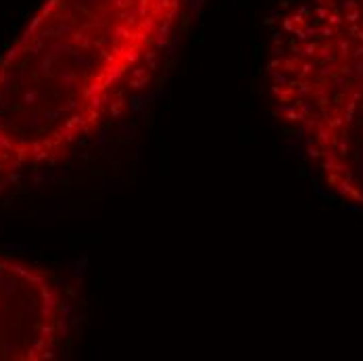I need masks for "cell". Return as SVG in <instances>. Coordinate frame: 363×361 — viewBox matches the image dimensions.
<instances>
[{"mask_svg":"<svg viewBox=\"0 0 363 361\" xmlns=\"http://www.w3.org/2000/svg\"><path fill=\"white\" fill-rule=\"evenodd\" d=\"M192 0H42L0 57V190L67 161L161 72Z\"/></svg>","mask_w":363,"mask_h":361,"instance_id":"6da1fadb","label":"cell"},{"mask_svg":"<svg viewBox=\"0 0 363 361\" xmlns=\"http://www.w3.org/2000/svg\"><path fill=\"white\" fill-rule=\"evenodd\" d=\"M274 115L328 184L363 207V0H298L274 23L265 59Z\"/></svg>","mask_w":363,"mask_h":361,"instance_id":"7a4b0ae2","label":"cell"},{"mask_svg":"<svg viewBox=\"0 0 363 361\" xmlns=\"http://www.w3.org/2000/svg\"><path fill=\"white\" fill-rule=\"evenodd\" d=\"M72 332V303L50 272L0 255V361L59 357Z\"/></svg>","mask_w":363,"mask_h":361,"instance_id":"3957f363","label":"cell"}]
</instances>
